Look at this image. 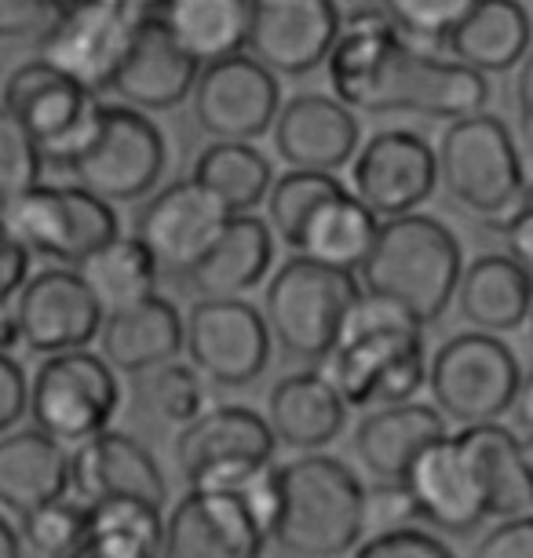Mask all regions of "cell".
Segmentation results:
<instances>
[{"label": "cell", "mask_w": 533, "mask_h": 558, "mask_svg": "<svg viewBox=\"0 0 533 558\" xmlns=\"http://www.w3.org/2000/svg\"><path fill=\"white\" fill-rule=\"evenodd\" d=\"M332 99L359 113H421L464 121L483 113L489 84L438 51L399 37L380 4L340 8V34L329 48Z\"/></svg>", "instance_id": "1"}, {"label": "cell", "mask_w": 533, "mask_h": 558, "mask_svg": "<svg viewBox=\"0 0 533 558\" xmlns=\"http://www.w3.org/2000/svg\"><path fill=\"white\" fill-rule=\"evenodd\" d=\"M365 536V486L343 460L307 452L270 468L267 541L292 558H340Z\"/></svg>", "instance_id": "2"}, {"label": "cell", "mask_w": 533, "mask_h": 558, "mask_svg": "<svg viewBox=\"0 0 533 558\" xmlns=\"http://www.w3.org/2000/svg\"><path fill=\"white\" fill-rule=\"evenodd\" d=\"M464 256L453 230L435 216H402L376 227V238L354 270L362 296L388 303L416 329L435 325L453 303Z\"/></svg>", "instance_id": "3"}, {"label": "cell", "mask_w": 533, "mask_h": 558, "mask_svg": "<svg viewBox=\"0 0 533 558\" xmlns=\"http://www.w3.org/2000/svg\"><path fill=\"white\" fill-rule=\"evenodd\" d=\"M322 376L343 405H405L427 380L424 336L388 303L359 296Z\"/></svg>", "instance_id": "4"}, {"label": "cell", "mask_w": 533, "mask_h": 558, "mask_svg": "<svg viewBox=\"0 0 533 558\" xmlns=\"http://www.w3.org/2000/svg\"><path fill=\"white\" fill-rule=\"evenodd\" d=\"M435 150V183L457 205L483 219H505L522 197H530L526 157L516 135L494 113L446 124Z\"/></svg>", "instance_id": "5"}, {"label": "cell", "mask_w": 533, "mask_h": 558, "mask_svg": "<svg viewBox=\"0 0 533 558\" xmlns=\"http://www.w3.org/2000/svg\"><path fill=\"white\" fill-rule=\"evenodd\" d=\"M359 296L362 289L354 274L292 256L289 263H281L264 289L259 318L267 325V336L286 354L322 362L337 347L343 318Z\"/></svg>", "instance_id": "6"}, {"label": "cell", "mask_w": 533, "mask_h": 558, "mask_svg": "<svg viewBox=\"0 0 533 558\" xmlns=\"http://www.w3.org/2000/svg\"><path fill=\"white\" fill-rule=\"evenodd\" d=\"M522 365L516 351L486 332H457L438 347L427 365V387L435 413L464 427L500 424L522 387Z\"/></svg>", "instance_id": "7"}, {"label": "cell", "mask_w": 533, "mask_h": 558, "mask_svg": "<svg viewBox=\"0 0 533 558\" xmlns=\"http://www.w3.org/2000/svg\"><path fill=\"white\" fill-rule=\"evenodd\" d=\"M118 405V376L96 351L51 354L26 376V413L34 430L62 449L102 435Z\"/></svg>", "instance_id": "8"}, {"label": "cell", "mask_w": 533, "mask_h": 558, "mask_svg": "<svg viewBox=\"0 0 533 558\" xmlns=\"http://www.w3.org/2000/svg\"><path fill=\"white\" fill-rule=\"evenodd\" d=\"M146 4H59L56 19L37 37V62H45L66 81L99 99L110 92L124 56H129L135 29L143 23Z\"/></svg>", "instance_id": "9"}, {"label": "cell", "mask_w": 533, "mask_h": 558, "mask_svg": "<svg viewBox=\"0 0 533 558\" xmlns=\"http://www.w3.org/2000/svg\"><path fill=\"white\" fill-rule=\"evenodd\" d=\"M0 227L26 256L59 259L70 270L99 245H107L113 234H121L110 205L81 186L56 183H40L0 205Z\"/></svg>", "instance_id": "10"}, {"label": "cell", "mask_w": 533, "mask_h": 558, "mask_svg": "<svg viewBox=\"0 0 533 558\" xmlns=\"http://www.w3.org/2000/svg\"><path fill=\"white\" fill-rule=\"evenodd\" d=\"M169 161L165 135L146 113L129 107H99L96 132L88 146L66 165L85 194L110 202H140L158 186Z\"/></svg>", "instance_id": "11"}, {"label": "cell", "mask_w": 533, "mask_h": 558, "mask_svg": "<svg viewBox=\"0 0 533 558\" xmlns=\"http://www.w3.org/2000/svg\"><path fill=\"white\" fill-rule=\"evenodd\" d=\"M278 441L249 405H213L175 435V468L186 489H242L275 463Z\"/></svg>", "instance_id": "12"}, {"label": "cell", "mask_w": 533, "mask_h": 558, "mask_svg": "<svg viewBox=\"0 0 533 558\" xmlns=\"http://www.w3.org/2000/svg\"><path fill=\"white\" fill-rule=\"evenodd\" d=\"M99 107V99L37 59L12 70L4 84V110L23 124L45 165L66 168L85 150L96 132Z\"/></svg>", "instance_id": "13"}, {"label": "cell", "mask_w": 533, "mask_h": 558, "mask_svg": "<svg viewBox=\"0 0 533 558\" xmlns=\"http://www.w3.org/2000/svg\"><path fill=\"white\" fill-rule=\"evenodd\" d=\"M267 519L242 489H186L165 519L161 558H264Z\"/></svg>", "instance_id": "14"}, {"label": "cell", "mask_w": 533, "mask_h": 558, "mask_svg": "<svg viewBox=\"0 0 533 558\" xmlns=\"http://www.w3.org/2000/svg\"><path fill=\"white\" fill-rule=\"evenodd\" d=\"M183 351L202 380L245 387L264 376L270 336L249 300H197L183 322Z\"/></svg>", "instance_id": "15"}, {"label": "cell", "mask_w": 533, "mask_h": 558, "mask_svg": "<svg viewBox=\"0 0 533 558\" xmlns=\"http://www.w3.org/2000/svg\"><path fill=\"white\" fill-rule=\"evenodd\" d=\"M351 186L376 223L413 216L438 186L432 143L410 129L376 132L351 157Z\"/></svg>", "instance_id": "16"}, {"label": "cell", "mask_w": 533, "mask_h": 558, "mask_svg": "<svg viewBox=\"0 0 533 558\" xmlns=\"http://www.w3.org/2000/svg\"><path fill=\"white\" fill-rule=\"evenodd\" d=\"M191 107L197 129L208 140L253 143L275 124L281 107V88L278 77H270L259 62H253L249 56H234L197 70Z\"/></svg>", "instance_id": "17"}, {"label": "cell", "mask_w": 533, "mask_h": 558, "mask_svg": "<svg viewBox=\"0 0 533 558\" xmlns=\"http://www.w3.org/2000/svg\"><path fill=\"white\" fill-rule=\"evenodd\" d=\"M15 336L34 354L85 351L99 336L102 311L70 267L37 270L15 292Z\"/></svg>", "instance_id": "18"}, {"label": "cell", "mask_w": 533, "mask_h": 558, "mask_svg": "<svg viewBox=\"0 0 533 558\" xmlns=\"http://www.w3.org/2000/svg\"><path fill=\"white\" fill-rule=\"evenodd\" d=\"M340 34V8L326 0H270L249 4V59L270 77H307L326 62Z\"/></svg>", "instance_id": "19"}, {"label": "cell", "mask_w": 533, "mask_h": 558, "mask_svg": "<svg viewBox=\"0 0 533 558\" xmlns=\"http://www.w3.org/2000/svg\"><path fill=\"white\" fill-rule=\"evenodd\" d=\"M227 219L231 216L213 194H205L191 179H175L143 205L132 238L150 252L158 270H172L183 278L213 248Z\"/></svg>", "instance_id": "20"}, {"label": "cell", "mask_w": 533, "mask_h": 558, "mask_svg": "<svg viewBox=\"0 0 533 558\" xmlns=\"http://www.w3.org/2000/svg\"><path fill=\"white\" fill-rule=\"evenodd\" d=\"M70 497L77 504L102 500H143L165 508L169 482H165L154 452L124 430H102V435L81 441L70 452Z\"/></svg>", "instance_id": "21"}, {"label": "cell", "mask_w": 533, "mask_h": 558, "mask_svg": "<svg viewBox=\"0 0 533 558\" xmlns=\"http://www.w3.org/2000/svg\"><path fill=\"white\" fill-rule=\"evenodd\" d=\"M413 508V522H427L446 536H472L486 522L483 497L453 438L432 441L399 482Z\"/></svg>", "instance_id": "22"}, {"label": "cell", "mask_w": 533, "mask_h": 558, "mask_svg": "<svg viewBox=\"0 0 533 558\" xmlns=\"http://www.w3.org/2000/svg\"><path fill=\"white\" fill-rule=\"evenodd\" d=\"M270 132H275L278 157L292 165V172L318 175H337V168L351 165L362 135L359 118L322 92H303L278 107Z\"/></svg>", "instance_id": "23"}, {"label": "cell", "mask_w": 533, "mask_h": 558, "mask_svg": "<svg viewBox=\"0 0 533 558\" xmlns=\"http://www.w3.org/2000/svg\"><path fill=\"white\" fill-rule=\"evenodd\" d=\"M453 446L461 449L483 497L486 519H530L533 482H530V441L519 438L508 424L461 427Z\"/></svg>", "instance_id": "24"}, {"label": "cell", "mask_w": 533, "mask_h": 558, "mask_svg": "<svg viewBox=\"0 0 533 558\" xmlns=\"http://www.w3.org/2000/svg\"><path fill=\"white\" fill-rule=\"evenodd\" d=\"M197 62L186 59L172 37L165 34L154 19V4H146L143 23L135 29V40L124 56L118 77H113L110 92H118L124 107L135 113H161L172 110L191 96L197 81Z\"/></svg>", "instance_id": "25"}, {"label": "cell", "mask_w": 533, "mask_h": 558, "mask_svg": "<svg viewBox=\"0 0 533 558\" xmlns=\"http://www.w3.org/2000/svg\"><path fill=\"white\" fill-rule=\"evenodd\" d=\"M275 259V234L259 216H231L213 248L183 274L202 300H242L267 278Z\"/></svg>", "instance_id": "26"}, {"label": "cell", "mask_w": 533, "mask_h": 558, "mask_svg": "<svg viewBox=\"0 0 533 558\" xmlns=\"http://www.w3.org/2000/svg\"><path fill=\"white\" fill-rule=\"evenodd\" d=\"M99 347V357L110 368L143 376L150 368L175 362V354L183 351V318L175 311V303L150 296L124 311L102 314Z\"/></svg>", "instance_id": "27"}, {"label": "cell", "mask_w": 533, "mask_h": 558, "mask_svg": "<svg viewBox=\"0 0 533 558\" xmlns=\"http://www.w3.org/2000/svg\"><path fill=\"white\" fill-rule=\"evenodd\" d=\"M267 427L275 441L300 452L329 446L348 424V405L332 391V384L315 368L289 373L267 395Z\"/></svg>", "instance_id": "28"}, {"label": "cell", "mask_w": 533, "mask_h": 558, "mask_svg": "<svg viewBox=\"0 0 533 558\" xmlns=\"http://www.w3.org/2000/svg\"><path fill=\"white\" fill-rule=\"evenodd\" d=\"M446 420L432 405L405 402L376 409L354 427V452H359L362 468L376 482H402L410 463L432 446L446 438Z\"/></svg>", "instance_id": "29"}, {"label": "cell", "mask_w": 533, "mask_h": 558, "mask_svg": "<svg viewBox=\"0 0 533 558\" xmlns=\"http://www.w3.org/2000/svg\"><path fill=\"white\" fill-rule=\"evenodd\" d=\"M70 493V449L34 427L0 435V508L15 519Z\"/></svg>", "instance_id": "30"}, {"label": "cell", "mask_w": 533, "mask_h": 558, "mask_svg": "<svg viewBox=\"0 0 533 558\" xmlns=\"http://www.w3.org/2000/svg\"><path fill=\"white\" fill-rule=\"evenodd\" d=\"M530 270L508 259L505 252H486L461 270L457 281V307L475 332L497 336L516 332L530 318Z\"/></svg>", "instance_id": "31"}, {"label": "cell", "mask_w": 533, "mask_h": 558, "mask_svg": "<svg viewBox=\"0 0 533 558\" xmlns=\"http://www.w3.org/2000/svg\"><path fill=\"white\" fill-rule=\"evenodd\" d=\"M446 59L479 73H508L530 51L526 4H468L461 23L446 37Z\"/></svg>", "instance_id": "32"}, {"label": "cell", "mask_w": 533, "mask_h": 558, "mask_svg": "<svg viewBox=\"0 0 533 558\" xmlns=\"http://www.w3.org/2000/svg\"><path fill=\"white\" fill-rule=\"evenodd\" d=\"M154 19L172 45L197 66L234 59L245 51L249 4L242 0H183V4H154Z\"/></svg>", "instance_id": "33"}, {"label": "cell", "mask_w": 533, "mask_h": 558, "mask_svg": "<svg viewBox=\"0 0 533 558\" xmlns=\"http://www.w3.org/2000/svg\"><path fill=\"white\" fill-rule=\"evenodd\" d=\"M376 227L380 223L354 202V194L343 191L337 197H329V202H322L315 213H311L307 223L300 227L296 241H292V252H296L300 259L318 263V267L354 274L373 245Z\"/></svg>", "instance_id": "34"}, {"label": "cell", "mask_w": 533, "mask_h": 558, "mask_svg": "<svg viewBox=\"0 0 533 558\" xmlns=\"http://www.w3.org/2000/svg\"><path fill=\"white\" fill-rule=\"evenodd\" d=\"M73 274L85 281V289L99 303L102 314L124 311L132 303L158 296V278H161L158 263L150 259V252L132 234H113L107 245H99L92 256L81 259Z\"/></svg>", "instance_id": "35"}, {"label": "cell", "mask_w": 533, "mask_h": 558, "mask_svg": "<svg viewBox=\"0 0 533 558\" xmlns=\"http://www.w3.org/2000/svg\"><path fill=\"white\" fill-rule=\"evenodd\" d=\"M191 183L213 194L227 216H253L275 183V168L253 143H213L197 154Z\"/></svg>", "instance_id": "36"}, {"label": "cell", "mask_w": 533, "mask_h": 558, "mask_svg": "<svg viewBox=\"0 0 533 558\" xmlns=\"http://www.w3.org/2000/svg\"><path fill=\"white\" fill-rule=\"evenodd\" d=\"M161 508L143 500H102L88 508L81 558H161Z\"/></svg>", "instance_id": "37"}, {"label": "cell", "mask_w": 533, "mask_h": 558, "mask_svg": "<svg viewBox=\"0 0 533 558\" xmlns=\"http://www.w3.org/2000/svg\"><path fill=\"white\" fill-rule=\"evenodd\" d=\"M135 398H140L143 413L150 420H158L165 427H180V430L213 409L208 405L205 380L183 362H169V365H158V368H150V373H143Z\"/></svg>", "instance_id": "38"}, {"label": "cell", "mask_w": 533, "mask_h": 558, "mask_svg": "<svg viewBox=\"0 0 533 558\" xmlns=\"http://www.w3.org/2000/svg\"><path fill=\"white\" fill-rule=\"evenodd\" d=\"M343 191H348V186H343L337 175L286 172L270 183V191L264 197V205H267L264 223H267L270 234H278L292 248V241H296L300 227L307 223L311 213H315L322 202H329V197H337Z\"/></svg>", "instance_id": "39"}, {"label": "cell", "mask_w": 533, "mask_h": 558, "mask_svg": "<svg viewBox=\"0 0 533 558\" xmlns=\"http://www.w3.org/2000/svg\"><path fill=\"white\" fill-rule=\"evenodd\" d=\"M19 544L23 555L34 551V558H73L85 547L88 533V508L77 504L66 493L62 500H51L45 508L29 511L19 519Z\"/></svg>", "instance_id": "40"}, {"label": "cell", "mask_w": 533, "mask_h": 558, "mask_svg": "<svg viewBox=\"0 0 533 558\" xmlns=\"http://www.w3.org/2000/svg\"><path fill=\"white\" fill-rule=\"evenodd\" d=\"M468 12V0H405V4H384V15L410 45L435 51L446 45L453 26Z\"/></svg>", "instance_id": "41"}, {"label": "cell", "mask_w": 533, "mask_h": 558, "mask_svg": "<svg viewBox=\"0 0 533 558\" xmlns=\"http://www.w3.org/2000/svg\"><path fill=\"white\" fill-rule=\"evenodd\" d=\"M45 161L12 113L0 107V205L40 186Z\"/></svg>", "instance_id": "42"}, {"label": "cell", "mask_w": 533, "mask_h": 558, "mask_svg": "<svg viewBox=\"0 0 533 558\" xmlns=\"http://www.w3.org/2000/svg\"><path fill=\"white\" fill-rule=\"evenodd\" d=\"M351 558H457V555L435 533L405 525V530L376 533L370 541H362Z\"/></svg>", "instance_id": "43"}, {"label": "cell", "mask_w": 533, "mask_h": 558, "mask_svg": "<svg viewBox=\"0 0 533 558\" xmlns=\"http://www.w3.org/2000/svg\"><path fill=\"white\" fill-rule=\"evenodd\" d=\"M410 522H413V508L399 482H376L373 489H365V530L376 525L380 533H391V530H405Z\"/></svg>", "instance_id": "44"}, {"label": "cell", "mask_w": 533, "mask_h": 558, "mask_svg": "<svg viewBox=\"0 0 533 558\" xmlns=\"http://www.w3.org/2000/svg\"><path fill=\"white\" fill-rule=\"evenodd\" d=\"M56 8L48 0H0V40L40 37L56 19Z\"/></svg>", "instance_id": "45"}, {"label": "cell", "mask_w": 533, "mask_h": 558, "mask_svg": "<svg viewBox=\"0 0 533 558\" xmlns=\"http://www.w3.org/2000/svg\"><path fill=\"white\" fill-rule=\"evenodd\" d=\"M472 558H533V522L530 519L497 522L475 544Z\"/></svg>", "instance_id": "46"}, {"label": "cell", "mask_w": 533, "mask_h": 558, "mask_svg": "<svg viewBox=\"0 0 533 558\" xmlns=\"http://www.w3.org/2000/svg\"><path fill=\"white\" fill-rule=\"evenodd\" d=\"M489 227H494L497 234L505 238V256L516 259L519 267L530 270V256H533V213H530V197H522V202L511 208L505 219H494Z\"/></svg>", "instance_id": "47"}, {"label": "cell", "mask_w": 533, "mask_h": 558, "mask_svg": "<svg viewBox=\"0 0 533 558\" xmlns=\"http://www.w3.org/2000/svg\"><path fill=\"white\" fill-rule=\"evenodd\" d=\"M26 416V373L12 354L0 351V435Z\"/></svg>", "instance_id": "48"}, {"label": "cell", "mask_w": 533, "mask_h": 558, "mask_svg": "<svg viewBox=\"0 0 533 558\" xmlns=\"http://www.w3.org/2000/svg\"><path fill=\"white\" fill-rule=\"evenodd\" d=\"M26 278H29V256L0 227V311H8V300L23 289Z\"/></svg>", "instance_id": "49"}, {"label": "cell", "mask_w": 533, "mask_h": 558, "mask_svg": "<svg viewBox=\"0 0 533 558\" xmlns=\"http://www.w3.org/2000/svg\"><path fill=\"white\" fill-rule=\"evenodd\" d=\"M530 405H533V384H530V380H522L519 395H516V402H511V409H508V416H511V424H508V427L516 430L519 438H526V441H530V427H533Z\"/></svg>", "instance_id": "50"}, {"label": "cell", "mask_w": 533, "mask_h": 558, "mask_svg": "<svg viewBox=\"0 0 533 558\" xmlns=\"http://www.w3.org/2000/svg\"><path fill=\"white\" fill-rule=\"evenodd\" d=\"M530 81H533V66L530 56L519 62V77H516V96H519V121H522V135L530 140Z\"/></svg>", "instance_id": "51"}, {"label": "cell", "mask_w": 533, "mask_h": 558, "mask_svg": "<svg viewBox=\"0 0 533 558\" xmlns=\"http://www.w3.org/2000/svg\"><path fill=\"white\" fill-rule=\"evenodd\" d=\"M0 558H23V544H19L15 525L0 514Z\"/></svg>", "instance_id": "52"}, {"label": "cell", "mask_w": 533, "mask_h": 558, "mask_svg": "<svg viewBox=\"0 0 533 558\" xmlns=\"http://www.w3.org/2000/svg\"><path fill=\"white\" fill-rule=\"evenodd\" d=\"M15 340H19V336H15V322H12V311H0V351H12V347H15Z\"/></svg>", "instance_id": "53"}]
</instances>
